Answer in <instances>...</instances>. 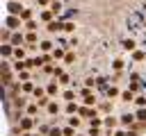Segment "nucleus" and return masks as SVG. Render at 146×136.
<instances>
[{
	"label": "nucleus",
	"mask_w": 146,
	"mask_h": 136,
	"mask_svg": "<svg viewBox=\"0 0 146 136\" xmlns=\"http://www.w3.org/2000/svg\"><path fill=\"white\" fill-rule=\"evenodd\" d=\"M7 9H9L11 16H16V14L21 16V14H23V5H21V2H7Z\"/></svg>",
	"instance_id": "nucleus-1"
},
{
	"label": "nucleus",
	"mask_w": 146,
	"mask_h": 136,
	"mask_svg": "<svg viewBox=\"0 0 146 136\" xmlns=\"http://www.w3.org/2000/svg\"><path fill=\"white\" fill-rule=\"evenodd\" d=\"M21 20H23L21 16H9V18H7V27H9V29H18V27H21Z\"/></svg>",
	"instance_id": "nucleus-2"
},
{
	"label": "nucleus",
	"mask_w": 146,
	"mask_h": 136,
	"mask_svg": "<svg viewBox=\"0 0 146 136\" xmlns=\"http://www.w3.org/2000/svg\"><path fill=\"white\" fill-rule=\"evenodd\" d=\"M135 120H137L135 113H123L121 116V125H135Z\"/></svg>",
	"instance_id": "nucleus-3"
},
{
	"label": "nucleus",
	"mask_w": 146,
	"mask_h": 136,
	"mask_svg": "<svg viewBox=\"0 0 146 136\" xmlns=\"http://www.w3.org/2000/svg\"><path fill=\"white\" fill-rule=\"evenodd\" d=\"M59 29H64V23H59V20L48 23V32H59Z\"/></svg>",
	"instance_id": "nucleus-4"
},
{
	"label": "nucleus",
	"mask_w": 146,
	"mask_h": 136,
	"mask_svg": "<svg viewBox=\"0 0 146 136\" xmlns=\"http://www.w3.org/2000/svg\"><path fill=\"white\" fill-rule=\"evenodd\" d=\"M121 100H123V102H132V100H135L132 91H130V88H128V91H123V93H121Z\"/></svg>",
	"instance_id": "nucleus-5"
},
{
	"label": "nucleus",
	"mask_w": 146,
	"mask_h": 136,
	"mask_svg": "<svg viewBox=\"0 0 146 136\" xmlns=\"http://www.w3.org/2000/svg\"><path fill=\"white\" fill-rule=\"evenodd\" d=\"M34 125V120L32 118H21V129H30Z\"/></svg>",
	"instance_id": "nucleus-6"
},
{
	"label": "nucleus",
	"mask_w": 146,
	"mask_h": 136,
	"mask_svg": "<svg viewBox=\"0 0 146 136\" xmlns=\"http://www.w3.org/2000/svg\"><path fill=\"white\" fill-rule=\"evenodd\" d=\"M80 116H91V118H96V109H87V107H82V109H80Z\"/></svg>",
	"instance_id": "nucleus-7"
},
{
	"label": "nucleus",
	"mask_w": 146,
	"mask_h": 136,
	"mask_svg": "<svg viewBox=\"0 0 146 136\" xmlns=\"http://www.w3.org/2000/svg\"><path fill=\"white\" fill-rule=\"evenodd\" d=\"M103 122H105V125H107V127H110V129H112V127H116V125H119V120H116V118H112V116H107V118H105V120H103Z\"/></svg>",
	"instance_id": "nucleus-8"
},
{
	"label": "nucleus",
	"mask_w": 146,
	"mask_h": 136,
	"mask_svg": "<svg viewBox=\"0 0 146 136\" xmlns=\"http://www.w3.org/2000/svg\"><path fill=\"white\" fill-rule=\"evenodd\" d=\"M135 118H137V120H141V122H146V107H141V109L135 113Z\"/></svg>",
	"instance_id": "nucleus-9"
},
{
	"label": "nucleus",
	"mask_w": 146,
	"mask_h": 136,
	"mask_svg": "<svg viewBox=\"0 0 146 136\" xmlns=\"http://www.w3.org/2000/svg\"><path fill=\"white\" fill-rule=\"evenodd\" d=\"M135 45H137L135 39H125V41H123V48H125V50H135Z\"/></svg>",
	"instance_id": "nucleus-10"
},
{
	"label": "nucleus",
	"mask_w": 146,
	"mask_h": 136,
	"mask_svg": "<svg viewBox=\"0 0 146 136\" xmlns=\"http://www.w3.org/2000/svg\"><path fill=\"white\" fill-rule=\"evenodd\" d=\"M50 11H52V14H59V11H62V2H59V0H55V2H52V7H50Z\"/></svg>",
	"instance_id": "nucleus-11"
},
{
	"label": "nucleus",
	"mask_w": 146,
	"mask_h": 136,
	"mask_svg": "<svg viewBox=\"0 0 146 136\" xmlns=\"http://www.w3.org/2000/svg\"><path fill=\"white\" fill-rule=\"evenodd\" d=\"M50 18H52V11H50V9H48V11H41V20H46V23H52Z\"/></svg>",
	"instance_id": "nucleus-12"
},
{
	"label": "nucleus",
	"mask_w": 146,
	"mask_h": 136,
	"mask_svg": "<svg viewBox=\"0 0 146 136\" xmlns=\"http://www.w3.org/2000/svg\"><path fill=\"white\" fill-rule=\"evenodd\" d=\"M11 52H14V48H11V43H5V45H2V54H5V57H9Z\"/></svg>",
	"instance_id": "nucleus-13"
},
{
	"label": "nucleus",
	"mask_w": 146,
	"mask_h": 136,
	"mask_svg": "<svg viewBox=\"0 0 146 136\" xmlns=\"http://www.w3.org/2000/svg\"><path fill=\"white\" fill-rule=\"evenodd\" d=\"M46 91H48V95H55V93H59V88H57V84H55V82H52V84H48V88H46Z\"/></svg>",
	"instance_id": "nucleus-14"
},
{
	"label": "nucleus",
	"mask_w": 146,
	"mask_h": 136,
	"mask_svg": "<svg viewBox=\"0 0 146 136\" xmlns=\"http://www.w3.org/2000/svg\"><path fill=\"white\" fill-rule=\"evenodd\" d=\"M57 111H59V104H57V102H50V104H48V113H52V116H55Z\"/></svg>",
	"instance_id": "nucleus-15"
},
{
	"label": "nucleus",
	"mask_w": 146,
	"mask_h": 136,
	"mask_svg": "<svg viewBox=\"0 0 146 136\" xmlns=\"http://www.w3.org/2000/svg\"><path fill=\"white\" fill-rule=\"evenodd\" d=\"M135 104H137L139 109H141V107H146V97H144V95H137V97H135Z\"/></svg>",
	"instance_id": "nucleus-16"
},
{
	"label": "nucleus",
	"mask_w": 146,
	"mask_h": 136,
	"mask_svg": "<svg viewBox=\"0 0 146 136\" xmlns=\"http://www.w3.org/2000/svg\"><path fill=\"white\" fill-rule=\"evenodd\" d=\"M96 84H98V79H94V77H87V79H84V86H87V88H91V86H96Z\"/></svg>",
	"instance_id": "nucleus-17"
},
{
	"label": "nucleus",
	"mask_w": 146,
	"mask_h": 136,
	"mask_svg": "<svg viewBox=\"0 0 146 136\" xmlns=\"http://www.w3.org/2000/svg\"><path fill=\"white\" fill-rule=\"evenodd\" d=\"M16 43H23V34H14L11 36V45H16Z\"/></svg>",
	"instance_id": "nucleus-18"
},
{
	"label": "nucleus",
	"mask_w": 146,
	"mask_h": 136,
	"mask_svg": "<svg viewBox=\"0 0 146 136\" xmlns=\"http://www.w3.org/2000/svg\"><path fill=\"white\" fill-rule=\"evenodd\" d=\"M50 48H52V41H41V50L43 52H48Z\"/></svg>",
	"instance_id": "nucleus-19"
},
{
	"label": "nucleus",
	"mask_w": 146,
	"mask_h": 136,
	"mask_svg": "<svg viewBox=\"0 0 146 136\" xmlns=\"http://www.w3.org/2000/svg\"><path fill=\"white\" fill-rule=\"evenodd\" d=\"M112 66H114V70H121V68L125 66V61H123V59H116V61H114Z\"/></svg>",
	"instance_id": "nucleus-20"
},
{
	"label": "nucleus",
	"mask_w": 146,
	"mask_h": 136,
	"mask_svg": "<svg viewBox=\"0 0 146 136\" xmlns=\"http://www.w3.org/2000/svg\"><path fill=\"white\" fill-rule=\"evenodd\" d=\"M107 95H110V97H116V95H119V88H116V86H110V88H107Z\"/></svg>",
	"instance_id": "nucleus-21"
},
{
	"label": "nucleus",
	"mask_w": 146,
	"mask_h": 136,
	"mask_svg": "<svg viewBox=\"0 0 146 136\" xmlns=\"http://www.w3.org/2000/svg\"><path fill=\"white\" fill-rule=\"evenodd\" d=\"M14 107H16V109H23V107H25V100H23V97H16V100H14Z\"/></svg>",
	"instance_id": "nucleus-22"
},
{
	"label": "nucleus",
	"mask_w": 146,
	"mask_h": 136,
	"mask_svg": "<svg viewBox=\"0 0 146 136\" xmlns=\"http://www.w3.org/2000/svg\"><path fill=\"white\" fill-rule=\"evenodd\" d=\"M62 134H64V131H62L59 127H52V129L48 131V136H62Z\"/></svg>",
	"instance_id": "nucleus-23"
},
{
	"label": "nucleus",
	"mask_w": 146,
	"mask_h": 136,
	"mask_svg": "<svg viewBox=\"0 0 146 136\" xmlns=\"http://www.w3.org/2000/svg\"><path fill=\"white\" fill-rule=\"evenodd\" d=\"M21 18H23V20H30V18H32V11H30V9H23Z\"/></svg>",
	"instance_id": "nucleus-24"
},
{
	"label": "nucleus",
	"mask_w": 146,
	"mask_h": 136,
	"mask_svg": "<svg viewBox=\"0 0 146 136\" xmlns=\"http://www.w3.org/2000/svg\"><path fill=\"white\" fill-rule=\"evenodd\" d=\"M73 29H75V23H71V20L64 23V32H73Z\"/></svg>",
	"instance_id": "nucleus-25"
},
{
	"label": "nucleus",
	"mask_w": 146,
	"mask_h": 136,
	"mask_svg": "<svg viewBox=\"0 0 146 136\" xmlns=\"http://www.w3.org/2000/svg\"><path fill=\"white\" fill-rule=\"evenodd\" d=\"M73 61H75V54H73V52H68V54L64 57V63H73Z\"/></svg>",
	"instance_id": "nucleus-26"
},
{
	"label": "nucleus",
	"mask_w": 146,
	"mask_h": 136,
	"mask_svg": "<svg viewBox=\"0 0 146 136\" xmlns=\"http://www.w3.org/2000/svg\"><path fill=\"white\" fill-rule=\"evenodd\" d=\"M36 104H39V107H48L50 102H48V97L43 95V97H39V100H36Z\"/></svg>",
	"instance_id": "nucleus-27"
},
{
	"label": "nucleus",
	"mask_w": 146,
	"mask_h": 136,
	"mask_svg": "<svg viewBox=\"0 0 146 136\" xmlns=\"http://www.w3.org/2000/svg\"><path fill=\"white\" fill-rule=\"evenodd\" d=\"M66 111H68V113H75V111H80V109H78L73 102H68V104H66Z\"/></svg>",
	"instance_id": "nucleus-28"
},
{
	"label": "nucleus",
	"mask_w": 146,
	"mask_h": 136,
	"mask_svg": "<svg viewBox=\"0 0 146 136\" xmlns=\"http://www.w3.org/2000/svg\"><path fill=\"white\" fill-rule=\"evenodd\" d=\"M25 27H27L30 32H34V29H36V23H34V20H27V23H25Z\"/></svg>",
	"instance_id": "nucleus-29"
},
{
	"label": "nucleus",
	"mask_w": 146,
	"mask_h": 136,
	"mask_svg": "<svg viewBox=\"0 0 146 136\" xmlns=\"http://www.w3.org/2000/svg\"><path fill=\"white\" fill-rule=\"evenodd\" d=\"M84 104H87V107H91V104H96V95H91V97H84Z\"/></svg>",
	"instance_id": "nucleus-30"
},
{
	"label": "nucleus",
	"mask_w": 146,
	"mask_h": 136,
	"mask_svg": "<svg viewBox=\"0 0 146 136\" xmlns=\"http://www.w3.org/2000/svg\"><path fill=\"white\" fill-rule=\"evenodd\" d=\"M36 109H39V104H30V107H27V113H30V116H34V113H36Z\"/></svg>",
	"instance_id": "nucleus-31"
},
{
	"label": "nucleus",
	"mask_w": 146,
	"mask_h": 136,
	"mask_svg": "<svg viewBox=\"0 0 146 136\" xmlns=\"http://www.w3.org/2000/svg\"><path fill=\"white\" fill-rule=\"evenodd\" d=\"M25 39H27V43H34V41H36V34H34V32H30Z\"/></svg>",
	"instance_id": "nucleus-32"
},
{
	"label": "nucleus",
	"mask_w": 146,
	"mask_h": 136,
	"mask_svg": "<svg viewBox=\"0 0 146 136\" xmlns=\"http://www.w3.org/2000/svg\"><path fill=\"white\" fill-rule=\"evenodd\" d=\"M14 54H16L18 59H23V57H25V50H21V48H16V50H14Z\"/></svg>",
	"instance_id": "nucleus-33"
},
{
	"label": "nucleus",
	"mask_w": 146,
	"mask_h": 136,
	"mask_svg": "<svg viewBox=\"0 0 146 136\" xmlns=\"http://www.w3.org/2000/svg\"><path fill=\"white\" fill-rule=\"evenodd\" d=\"M52 57H55V59H62V57H66V54H64V50H55Z\"/></svg>",
	"instance_id": "nucleus-34"
},
{
	"label": "nucleus",
	"mask_w": 146,
	"mask_h": 136,
	"mask_svg": "<svg viewBox=\"0 0 146 136\" xmlns=\"http://www.w3.org/2000/svg\"><path fill=\"white\" fill-rule=\"evenodd\" d=\"M144 57H146V54H144V52H135V54H132V59H135V61H141V59H144Z\"/></svg>",
	"instance_id": "nucleus-35"
},
{
	"label": "nucleus",
	"mask_w": 146,
	"mask_h": 136,
	"mask_svg": "<svg viewBox=\"0 0 146 136\" xmlns=\"http://www.w3.org/2000/svg\"><path fill=\"white\" fill-rule=\"evenodd\" d=\"M23 91H25V93H30V91H34V86H32L30 82H25V84H23Z\"/></svg>",
	"instance_id": "nucleus-36"
},
{
	"label": "nucleus",
	"mask_w": 146,
	"mask_h": 136,
	"mask_svg": "<svg viewBox=\"0 0 146 136\" xmlns=\"http://www.w3.org/2000/svg\"><path fill=\"white\" fill-rule=\"evenodd\" d=\"M73 97H75V93H73V91H66V93H64V100H68V102H71Z\"/></svg>",
	"instance_id": "nucleus-37"
},
{
	"label": "nucleus",
	"mask_w": 146,
	"mask_h": 136,
	"mask_svg": "<svg viewBox=\"0 0 146 136\" xmlns=\"http://www.w3.org/2000/svg\"><path fill=\"white\" fill-rule=\"evenodd\" d=\"M34 95H36V97H43V88L36 86V88H34Z\"/></svg>",
	"instance_id": "nucleus-38"
},
{
	"label": "nucleus",
	"mask_w": 146,
	"mask_h": 136,
	"mask_svg": "<svg viewBox=\"0 0 146 136\" xmlns=\"http://www.w3.org/2000/svg\"><path fill=\"white\" fill-rule=\"evenodd\" d=\"M68 125H71V127H78V125H80V118H71Z\"/></svg>",
	"instance_id": "nucleus-39"
},
{
	"label": "nucleus",
	"mask_w": 146,
	"mask_h": 136,
	"mask_svg": "<svg viewBox=\"0 0 146 136\" xmlns=\"http://www.w3.org/2000/svg\"><path fill=\"white\" fill-rule=\"evenodd\" d=\"M100 122H103V120H100V118H98V116H96V118H91V127H98V125H100Z\"/></svg>",
	"instance_id": "nucleus-40"
},
{
	"label": "nucleus",
	"mask_w": 146,
	"mask_h": 136,
	"mask_svg": "<svg viewBox=\"0 0 146 136\" xmlns=\"http://www.w3.org/2000/svg\"><path fill=\"white\" fill-rule=\"evenodd\" d=\"M89 136H100V131H98L96 127H91V129H89Z\"/></svg>",
	"instance_id": "nucleus-41"
},
{
	"label": "nucleus",
	"mask_w": 146,
	"mask_h": 136,
	"mask_svg": "<svg viewBox=\"0 0 146 136\" xmlns=\"http://www.w3.org/2000/svg\"><path fill=\"white\" fill-rule=\"evenodd\" d=\"M112 136H128V131H114Z\"/></svg>",
	"instance_id": "nucleus-42"
},
{
	"label": "nucleus",
	"mask_w": 146,
	"mask_h": 136,
	"mask_svg": "<svg viewBox=\"0 0 146 136\" xmlns=\"http://www.w3.org/2000/svg\"><path fill=\"white\" fill-rule=\"evenodd\" d=\"M75 136H82V134H75Z\"/></svg>",
	"instance_id": "nucleus-43"
}]
</instances>
